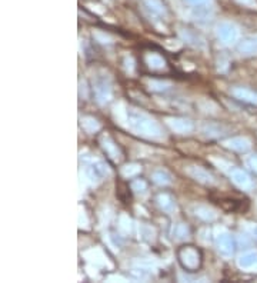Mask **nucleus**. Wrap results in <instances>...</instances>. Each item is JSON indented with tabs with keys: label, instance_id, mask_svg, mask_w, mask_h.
I'll use <instances>...</instances> for the list:
<instances>
[{
	"label": "nucleus",
	"instance_id": "8",
	"mask_svg": "<svg viewBox=\"0 0 257 283\" xmlns=\"http://www.w3.org/2000/svg\"><path fill=\"white\" fill-rule=\"evenodd\" d=\"M230 177L233 180V183L240 189H249L252 188V179L250 176L243 172L241 169H233L230 172Z\"/></svg>",
	"mask_w": 257,
	"mask_h": 283
},
{
	"label": "nucleus",
	"instance_id": "11",
	"mask_svg": "<svg viewBox=\"0 0 257 283\" xmlns=\"http://www.w3.org/2000/svg\"><path fill=\"white\" fill-rule=\"evenodd\" d=\"M233 96L239 100H243V102H247V103H253V105H257V93L247 89V87H236L233 89Z\"/></svg>",
	"mask_w": 257,
	"mask_h": 283
},
{
	"label": "nucleus",
	"instance_id": "12",
	"mask_svg": "<svg viewBox=\"0 0 257 283\" xmlns=\"http://www.w3.org/2000/svg\"><path fill=\"white\" fill-rule=\"evenodd\" d=\"M239 50L241 55L250 56V55H257V36L244 39L239 46Z\"/></svg>",
	"mask_w": 257,
	"mask_h": 283
},
{
	"label": "nucleus",
	"instance_id": "16",
	"mask_svg": "<svg viewBox=\"0 0 257 283\" xmlns=\"http://www.w3.org/2000/svg\"><path fill=\"white\" fill-rule=\"evenodd\" d=\"M146 63L149 65V67L151 69H162L165 66V60L163 57L156 55V53H150L146 56Z\"/></svg>",
	"mask_w": 257,
	"mask_h": 283
},
{
	"label": "nucleus",
	"instance_id": "10",
	"mask_svg": "<svg viewBox=\"0 0 257 283\" xmlns=\"http://www.w3.org/2000/svg\"><path fill=\"white\" fill-rule=\"evenodd\" d=\"M224 146L235 152H247L250 149V142L246 137H232L224 142Z\"/></svg>",
	"mask_w": 257,
	"mask_h": 283
},
{
	"label": "nucleus",
	"instance_id": "17",
	"mask_svg": "<svg viewBox=\"0 0 257 283\" xmlns=\"http://www.w3.org/2000/svg\"><path fill=\"white\" fill-rule=\"evenodd\" d=\"M82 126H83V129L87 133L97 132L99 128H100L99 122L96 119H93V117H83L82 119Z\"/></svg>",
	"mask_w": 257,
	"mask_h": 283
},
{
	"label": "nucleus",
	"instance_id": "13",
	"mask_svg": "<svg viewBox=\"0 0 257 283\" xmlns=\"http://www.w3.org/2000/svg\"><path fill=\"white\" fill-rule=\"evenodd\" d=\"M157 202H159V206L163 209V210H166V212H173L174 208H176L173 197H171L170 195H167V193L159 195V196H157Z\"/></svg>",
	"mask_w": 257,
	"mask_h": 283
},
{
	"label": "nucleus",
	"instance_id": "23",
	"mask_svg": "<svg viewBox=\"0 0 257 283\" xmlns=\"http://www.w3.org/2000/svg\"><path fill=\"white\" fill-rule=\"evenodd\" d=\"M131 188H133V190H136V192H143V190H146V183H145L143 180H136Z\"/></svg>",
	"mask_w": 257,
	"mask_h": 283
},
{
	"label": "nucleus",
	"instance_id": "9",
	"mask_svg": "<svg viewBox=\"0 0 257 283\" xmlns=\"http://www.w3.org/2000/svg\"><path fill=\"white\" fill-rule=\"evenodd\" d=\"M240 269L243 270H250V269H255L257 266V252L255 250H250V252H246L243 253L237 261Z\"/></svg>",
	"mask_w": 257,
	"mask_h": 283
},
{
	"label": "nucleus",
	"instance_id": "21",
	"mask_svg": "<svg viewBox=\"0 0 257 283\" xmlns=\"http://www.w3.org/2000/svg\"><path fill=\"white\" fill-rule=\"evenodd\" d=\"M139 173H140V166L139 165H126L125 168H122V174L125 177H133Z\"/></svg>",
	"mask_w": 257,
	"mask_h": 283
},
{
	"label": "nucleus",
	"instance_id": "25",
	"mask_svg": "<svg viewBox=\"0 0 257 283\" xmlns=\"http://www.w3.org/2000/svg\"><path fill=\"white\" fill-rule=\"evenodd\" d=\"M247 165H249V168H252V170H255L257 173V154L252 156V157L247 160Z\"/></svg>",
	"mask_w": 257,
	"mask_h": 283
},
{
	"label": "nucleus",
	"instance_id": "24",
	"mask_svg": "<svg viewBox=\"0 0 257 283\" xmlns=\"http://www.w3.org/2000/svg\"><path fill=\"white\" fill-rule=\"evenodd\" d=\"M176 235H177V238L183 239L184 236H187V227L183 226V225H179L176 229Z\"/></svg>",
	"mask_w": 257,
	"mask_h": 283
},
{
	"label": "nucleus",
	"instance_id": "19",
	"mask_svg": "<svg viewBox=\"0 0 257 283\" xmlns=\"http://www.w3.org/2000/svg\"><path fill=\"white\" fill-rule=\"evenodd\" d=\"M145 3H146V6L151 12H154L157 15H163L165 13V6H163V3L160 0H145Z\"/></svg>",
	"mask_w": 257,
	"mask_h": 283
},
{
	"label": "nucleus",
	"instance_id": "6",
	"mask_svg": "<svg viewBox=\"0 0 257 283\" xmlns=\"http://www.w3.org/2000/svg\"><path fill=\"white\" fill-rule=\"evenodd\" d=\"M86 174H87V177H89V180L92 183H99L107 174V166L105 163H102V162L93 163L90 166H87Z\"/></svg>",
	"mask_w": 257,
	"mask_h": 283
},
{
	"label": "nucleus",
	"instance_id": "27",
	"mask_svg": "<svg viewBox=\"0 0 257 283\" xmlns=\"http://www.w3.org/2000/svg\"><path fill=\"white\" fill-rule=\"evenodd\" d=\"M241 4H246V6H252L255 3V0H237Z\"/></svg>",
	"mask_w": 257,
	"mask_h": 283
},
{
	"label": "nucleus",
	"instance_id": "5",
	"mask_svg": "<svg viewBox=\"0 0 257 283\" xmlns=\"http://www.w3.org/2000/svg\"><path fill=\"white\" fill-rule=\"evenodd\" d=\"M216 246H217L219 253L224 258L232 256L233 252H235V242H233V238L229 233H220L216 238Z\"/></svg>",
	"mask_w": 257,
	"mask_h": 283
},
{
	"label": "nucleus",
	"instance_id": "7",
	"mask_svg": "<svg viewBox=\"0 0 257 283\" xmlns=\"http://www.w3.org/2000/svg\"><path fill=\"white\" fill-rule=\"evenodd\" d=\"M167 125L170 126L171 131L180 134H186L193 131V123L187 119H180V117H170L167 119Z\"/></svg>",
	"mask_w": 257,
	"mask_h": 283
},
{
	"label": "nucleus",
	"instance_id": "22",
	"mask_svg": "<svg viewBox=\"0 0 257 283\" xmlns=\"http://www.w3.org/2000/svg\"><path fill=\"white\" fill-rule=\"evenodd\" d=\"M120 227H122V230L126 232V233L130 232V220H128V216H125V215L120 218Z\"/></svg>",
	"mask_w": 257,
	"mask_h": 283
},
{
	"label": "nucleus",
	"instance_id": "2",
	"mask_svg": "<svg viewBox=\"0 0 257 283\" xmlns=\"http://www.w3.org/2000/svg\"><path fill=\"white\" fill-rule=\"evenodd\" d=\"M179 259L183 267L189 270H196L200 266V253L192 246H186L179 250Z\"/></svg>",
	"mask_w": 257,
	"mask_h": 283
},
{
	"label": "nucleus",
	"instance_id": "28",
	"mask_svg": "<svg viewBox=\"0 0 257 283\" xmlns=\"http://www.w3.org/2000/svg\"><path fill=\"white\" fill-rule=\"evenodd\" d=\"M250 232H252V235H253V236H255V238L257 239V225L250 227Z\"/></svg>",
	"mask_w": 257,
	"mask_h": 283
},
{
	"label": "nucleus",
	"instance_id": "18",
	"mask_svg": "<svg viewBox=\"0 0 257 283\" xmlns=\"http://www.w3.org/2000/svg\"><path fill=\"white\" fill-rule=\"evenodd\" d=\"M153 180L159 185H169L171 182V177L169 173H166L163 170H156L153 173Z\"/></svg>",
	"mask_w": 257,
	"mask_h": 283
},
{
	"label": "nucleus",
	"instance_id": "26",
	"mask_svg": "<svg viewBox=\"0 0 257 283\" xmlns=\"http://www.w3.org/2000/svg\"><path fill=\"white\" fill-rule=\"evenodd\" d=\"M189 4H192V6H199V4H203V3H206L207 0H186Z\"/></svg>",
	"mask_w": 257,
	"mask_h": 283
},
{
	"label": "nucleus",
	"instance_id": "1",
	"mask_svg": "<svg viewBox=\"0 0 257 283\" xmlns=\"http://www.w3.org/2000/svg\"><path fill=\"white\" fill-rule=\"evenodd\" d=\"M128 122L131 131L147 139H160L162 137V129L157 125L154 119L145 113H140L137 110L128 112Z\"/></svg>",
	"mask_w": 257,
	"mask_h": 283
},
{
	"label": "nucleus",
	"instance_id": "15",
	"mask_svg": "<svg viewBox=\"0 0 257 283\" xmlns=\"http://www.w3.org/2000/svg\"><path fill=\"white\" fill-rule=\"evenodd\" d=\"M96 94H97V97H99V100L102 102V103H105V102H109L111 97V90L110 87L106 85V83H99L97 85V87H96Z\"/></svg>",
	"mask_w": 257,
	"mask_h": 283
},
{
	"label": "nucleus",
	"instance_id": "3",
	"mask_svg": "<svg viewBox=\"0 0 257 283\" xmlns=\"http://www.w3.org/2000/svg\"><path fill=\"white\" fill-rule=\"evenodd\" d=\"M216 33L223 43L226 44H233L239 39V30L233 23L229 22H221L216 27Z\"/></svg>",
	"mask_w": 257,
	"mask_h": 283
},
{
	"label": "nucleus",
	"instance_id": "20",
	"mask_svg": "<svg viewBox=\"0 0 257 283\" xmlns=\"http://www.w3.org/2000/svg\"><path fill=\"white\" fill-rule=\"evenodd\" d=\"M103 148H105V151L107 152L109 154H110L113 159H117L119 157V151H117V146L111 142L110 139H103Z\"/></svg>",
	"mask_w": 257,
	"mask_h": 283
},
{
	"label": "nucleus",
	"instance_id": "4",
	"mask_svg": "<svg viewBox=\"0 0 257 283\" xmlns=\"http://www.w3.org/2000/svg\"><path fill=\"white\" fill-rule=\"evenodd\" d=\"M186 173L192 177V179H194L196 182H199V183H202V185H214V176L210 173V172H207L206 169H203V168H199V166H190V168H187L186 169Z\"/></svg>",
	"mask_w": 257,
	"mask_h": 283
},
{
	"label": "nucleus",
	"instance_id": "14",
	"mask_svg": "<svg viewBox=\"0 0 257 283\" xmlns=\"http://www.w3.org/2000/svg\"><path fill=\"white\" fill-rule=\"evenodd\" d=\"M194 213L197 218H200L204 222H212L216 219V213L212 209L206 208V206H196L194 208Z\"/></svg>",
	"mask_w": 257,
	"mask_h": 283
}]
</instances>
